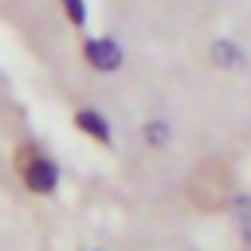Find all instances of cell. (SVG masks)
Masks as SVG:
<instances>
[{"label": "cell", "instance_id": "cell-1", "mask_svg": "<svg viewBox=\"0 0 251 251\" xmlns=\"http://www.w3.org/2000/svg\"><path fill=\"white\" fill-rule=\"evenodd\" d=\"M235 192V176L224 161H204L192 176H188V200L200 208V212H216L231 200Z\"/></svg>", "mask_w": 251, "mask_h": 251}, {"label": "cell", "instance_id": "cell-2", "mask_svg": "<svg viewBox=\"0 0 251 251\" xmlns=\"http://www.w3.org/2000/svg\"><path fill=\"white\" fill-rule=\"evenodd\" d=\"M20 176L35 188V192H47L55 184V169L43 161L39 149H20Z\"/></svg>", "mask_w": 251, "mask_h": 251}, {"label": "cell", "instance_id": "cell-3", "mask_svg": "<svg viewBox=\"0 0 251 251\" xmlns=\"http://www.w3.org/2000/svg\"><path fill=\"white\" fill-rule=\"evenodd\" d=\"M86 55H90V59H94L98 67H106V71H110V67L118 63V51H114L110 43H90V51H86Z\"/></svg>", "mask_w": 251, "mask_h": 251}, {"label": "cell", "instance_id": "cell-4", "mask_svg": "<svg viewBox=\"0 0 251 251\" xmlns=\"http://www.w3.org/2000/svg\"><path fill=\"white\" fill-rule=\"evenodd\" d=\"M78 126L90 129V133H98V137H106V126H102V118H94V114H78Z\"/></svg>", "mask_w": 251, "mask_h": 251}, {"label": "cell", "instance_id": "cell-5", "mask_svg": "<svg viewBox=\"0 0 251 251\" xmlns=\"http://www.w3.org/2000/svg\"><path fill=\"white\" fill-rule=\"evenodd\" d=\"M67 8H71V20L78 24V20H82V8H78V0H67Z\"/></svg>", "mask_w": 251, "mask_h": 251}, {"label": "cell", "instance_id": "cell-6", "mask_svg": "<svg viewBox=\"0 0 251 251\" xmlns=\"http://www.w3.org/2000/svg\"><path fill=\"white\" fill-rule=\"evenodd\" d=\"M243 231L251 235V208H243Z\"/></svg>", "mask_w": 251, "mask_h": 251}]
</instances>
